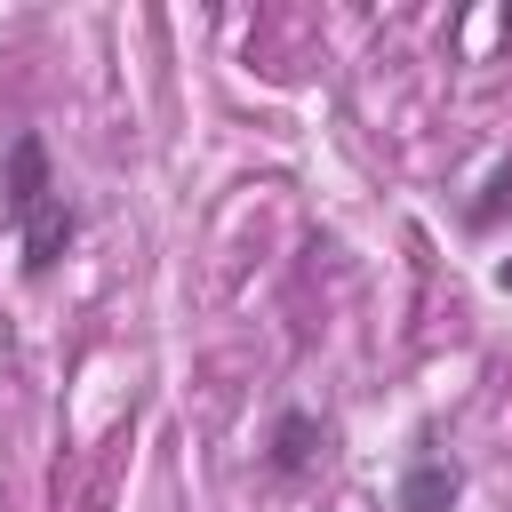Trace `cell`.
Listing matches in <instances>:
<instances>
[{
    "mask_svg": "<svg viewBox=\"0 0 512 512\" xmlns=\"http://www.w3.org/2000/svg\"><path fill=\"white\" fill-rule=\"evenodd\" d=\"M8 216L24 224V264L48 272V264L64 256V240H72V208H64V192L48 184L40 136H16V144H8Z\"/></svg>",
    "mask_w": 512,
    "mask_h": 512,
    "instance_id": "1",
    "label": "cell"
},
{
    "mask_svg": "<svg viewBox=\"0 0 512 512\" xmlns=\"http://www.w3.org/2000/svg\"><path fill=\"white\" fill-rule=\"evenodd\" d=\"M456 504V464H416L408 480H400V512H448Z\"/></svg>",
    "mask_w": 512,
    "mask_h": 512,
    "instance_id": "2",
    "label": "cell"
},
{
    "mask_svg": "<svg viewBox=\"0 0 512 512\" xmlns=\"http://www.w3.org/2000/svg\"><path fill=\"white\" fill-rule=\"evenodd\" d=\"M272 464H280V472H304V464H312V424H304V416H288V424H280Z\"/></svg>",
    "mask_w": 512,
    "mask_h": 512,
    "instance_id": "3",
    "label": "cell"
},
{
    "mask_svg": "<svg viewBox=\"0 0 512 512\" xmlns=\"http://www.w3.org/2000/svg\"><path fill=\"white\" fill-rule=\"evenodd\" d=\"M504 288H512V256H504Z\"/></svg>",
    "mask_w": 512,
    "mask_h": 512,
    "instance_id": "4",
    "label": "cell"
}]
</instances>
